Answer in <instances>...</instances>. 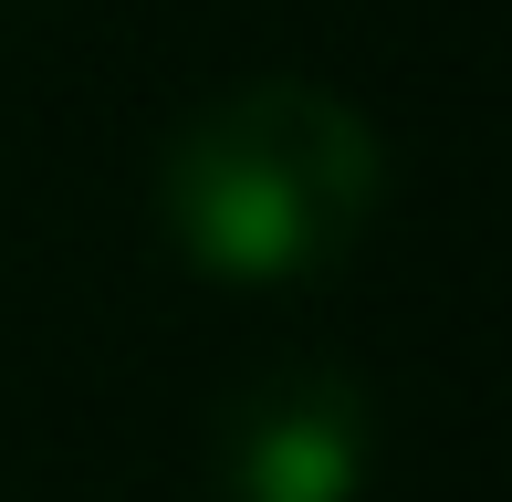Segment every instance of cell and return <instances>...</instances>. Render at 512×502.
Segmentation results:
<instances>
[{
  "instance_id": "6da1fadb",
  "label": "cell",
  "mask_w": 512,
  "mask_h": 502,
  "mask_svg": "<svg viewBox=\"0 0 512 502\" xmlns=\"http://www.w3.org/2000/svg\"><path fill=\"white\" fill-rule=\"evenodd\" d=\"M377 189L387 157L356 105L304 74H251L178 116L168 157H157V231L209 283L283 293L324 283L366 241Z\"/></svg>"
},
{
  "instance_id": "7a4b0ae2",
  "label": "cell",
  "mask_w": 512,
  "mask_h": 502,
  "mask_svg": "<svg viewBox=\"0 0 512 502\" xmlns=\"http://www.w3.org/2000/svg\"><path fill=\"white\" fill-rule=\"evenodd\" d=\"M377 471V408L345 367H283L220 408V502H356Z\"/></svg>"
}]
</instances>
